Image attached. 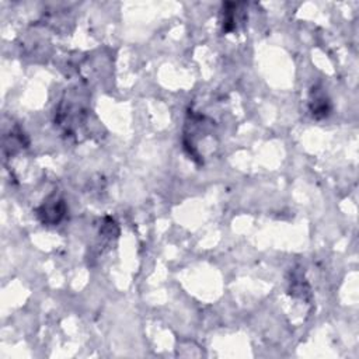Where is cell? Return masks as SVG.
<instances>
[{"label":"cell","instance_id":"cell-1","mask_svg":"<svg viewBox=\"0 0 359 359\" xmlns=\"http://www.w3.org/2000/svg\"><path fill=\"white\" fill-rule=\"evenodd\" d=\"M77 94L79 93H70L67 98L62 100L56 114L57 125L69 135H74L79 128L86 123L88 116V109L83 101L77 100Z\"/></svg>","mask_w":359,"mask_h":359},{"label":"cell","instance_id":"cell-2","mask_svg":"<svg viewBox=\"0 0 359 359\" xmlns=\"http://www.w3.org/2000/svg\"><path fill=\"white\" fill-rule=\"evenodd\" d=\"M39 220L46 226L57 224L66 215V203L56 192L50 194L36 209Z\"/></svg>","mask_w":359,"mask_h":359},{"label":"cell","instance_id":"cell-3","mask_svg":"<svg viewBox=\"0 0 359 359\" xmlns=\"http://www.w3.org/2000/svg\"><path fill=\"white\" fill-rule=\"evenodd\" d=\"M309 105H310V111H311L313 116L317 118V119L325 118L330 114V111H331L330 100L327 98L324 91L318 90L317 87L313 88L311 93H310Z\"/></svg>","mask_w":359,"mask_h":359}]
</instances>
